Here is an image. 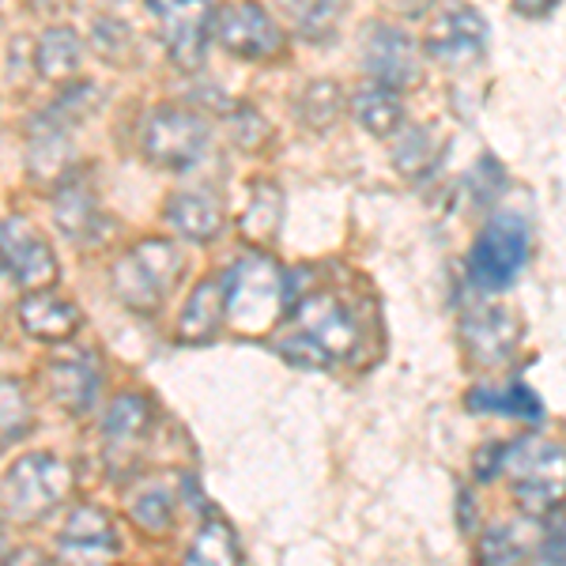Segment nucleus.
<instances>
[{"label":"nucleus","instance_id":"8","mask_svg":"<svg viewBox=\"0 0 566 566\" xmlns=\"http://www.w3.org/2000/svg\"><path fill=\"white\" fill-rule=\"evenodd\" d=\"M0 269L23 291H42L61 280V264L53 245L23 216L0 219Z\"/></svg>","mask_w":566,"mask_h":566},{"label":"nucleus","instance_id":"12","mask_svg":"<svg viewBox=\"0 0 566 566\" xmlns=\"http://www.w3.org/2000/svg\"><path fill=\"white\" fill-rule=\"evenodd\" d=\"M167 53L181 72H197L205 65L208 34L216 27V0H175L167 8Z\"/></svg>","mask_w":566,"mask_h":566},{"label":"nucleus","instance_id":"23","mask_svg":"<svg viewBox=\"0 0 566 566\" xmlns=\"http://www.w3.org/2000/svg\"><path fill=\"white\" fill-rule=\"evenodd\" d=\"M352 114H355V122H359L363 129L381 136V140L397 133L400 122H405V106H400V98H397V87H386V84H378V80L355 91Z\"/></svg>","mask_w":566,"mask_h":566},{"label":"nucleus","instance_id":"25","mask_svg":"<svg viewBox=\"0 0 566 566\" xmlns=\"http://www.w3.org/2000/svg\"><path fill=\"white\" fill-rule=\"evenodd\" d=\"M283 223V193L272 181H258L250 189V205L242 212V234L250 242H272Z\"/></svg>","mask_w":566,"mask_h":566},{"label":"nucleus","instance_id":"37","mask_svg":"<svg viewBox=\"0 0 566 566\" xmlns=\"http://www.w3.org/2000/svg\"><path fill=\"white\" fill-rule=\"evenodd\" d=\"M552 8H555V0H517V12L533 15V20H536V15H544V12H552Z\"/></svg>","mask_w":566,"mask_h":566},{"label":"nucleus","instance_id":"17","mask_svg":"<svg viewBox=\"0 0 566 566\" xmlns=\"http://www.w3.org/2000/svg\"><path fill=\"white\" fill-rule=\"evenodd\" d=\"M227 317V283L223 280H200L189 303L181 306V317L175 325L178 344H205L219 333Z\"/></svg>","mask_w":566,"mask_h":566},{"label":"nucleus","instance_id":"39","mask_svg":"<svg viewBox=\"0 0 566 566\" xmlns=\"http://www.w3.org/2000/svg\"><path fill=\"white\" fill-rule=\"evenodd\" d=\"M170 4H175V0H151V8H155V12H167Z\"/></svg>","mask_w":566,"mask_h":566},{"label":"nucleus","instance_id":"14","mask_svg":"<svg viewBox=\"0 0 566 566\" xmlns=\"http://www.w3.org/2000/svg\"><path fill=\"white\" fill-rule=\"evenodd\" d=\"M53 223L76 245H95L103 239L106 219L98 212V197L84 175H65L53 189Z\"/></svg>","mask_w":566,"mask_h":566},{"label":"nucleus","instance_id":"27","mask_svg":"<svg viewBox=\"0 0 566 566\" xmlns=\"http://www.w3.org/2000/svg\"><path fill=\"white\" fill-rule=\"evenodd\" d=\"M438 155H442V140L434 136V129L412 125V129H405L397 136V144H392V167L405 178H419L427 170H434Z\"/></svg>","mask_w":566,"mask_h":566},{"label":"nucleus","instance_id":"36","mask_svg":"<svg viewBox=\"0 0 566 566\" xmlns=\"http://www.w3.org/2000/svg\"><path fill=\"white\" fill-rule=\"evenodd\" d=\"M536 552H541L544 563H566V522L555 525L552 533H547L544 541H541Z\"/></svg>","mask_w":566,"mask_h":566},{"label":"nucleus","instance_id":"11","mask_svg":"<svg viewBox=\"0 0 566 566\" xmlns=\"http://www.w3.org/2000/svg\"><path fill=\"white\" fill-rule=\"evenodd\" d=\"M122 552V541H117V525L114 517L106 514L103 506L95 502H80L72 506V514L65 517L61 525V536H57V555L65 563H106Z\"/></svg>","mask_w":566,"mask_h":566},{"label":"nucleus","instance_id":"4","mask_svg":"<svg viewBox=\"0 0 566 566\" xmlns=\"http://www.w3.org/2000/svg\"><path fill=\"white\" fill-rule=\"evenodd\" d=\"M287 303V272L264 253H250L227 276V317L245 336H261L280 322Z\"/></svg>","mask_w":566,"mask_h":566},{"label":"nucleus","instance_id":"3","mask_svg":"<svg viewBox=\"0 0 566 566\" xmlns=\"http://www.w3.org/2000/svg\"><path fill=\"white\" fill-rule=\"evenodd\" d=\"M72 491V469L53 453H23L0 480V514L15 525H34Z\"/></svg>","mask_w":566,"mask_h":566},{"label":"nucleus","instance_id":"29","mask_svg":"<svg viewBox=\"0 0 566 566\" xmlns=\"http://www.w3.org/2000/svg\"><path fill=\"white\" fill-rule=\"evenodd\" d=\"M31 427H34V408L27 389L15 378H0V450L20 442Z\"/></svg>","mask_w":566,"mask_h":566},{"label":"nucleus","instance_id":"16","mask_svg":"<svg viewBox=\"0 0 566 566\" xmlns=\"http://www.w3.org/2000/svg\"><path fill=\"white\" fill-rule=\"evenodd\" d=\"M517 336H522V328L499 306H483L461 322V340L472 363H480V367H502L514 355Z\"/></svg>","mask_w":566,"mask_h":566},{"label":"nucleus","instance_id":"35","mask_svg":"<svg viewBox=\"0 0 566 566\" xmlns=\"http://www.w3.org/2000/svg\"><path fill=\"white\" fill-rule=\"evenodd\" d=\"M480 559L499 566V563H522L525 559V547L517 541L514 528H491V533H483L480 541Z\"/></svg>","mask_w":566,"mask_h":566},{"label":"nucleus","instance_id":"24","mask_svg":"<svg viewBox=\"0 0 566 566\" xmlns=\"http://www.w3.org/2000/svg\"><path fill=\"white\" fill-rule=\"evenodd\" d=\"M469 408L472 412H495V416H522V419H541L544 405L533 389L522 386V381H510L506 389H491L480 386L469 392Z\"/></svg>","mask_w":566,"mask_h":566},{"label":"nucleus","instance_id":"31","mask_svg":"<svg viewBox=\"0 0 566 566\" xmlns=\"http://www.w3.org/2000/svg\"><path fill=\"white\" fill-rule=\"evenodd\" d=\"M98 106H103V87L91 84V80H76V84H69L65 91H61L57 103H50L42 114L53 117L57 125H65V129H72V125L87 122Z\"/></svg>","mask_w":566,"mask_h":566},{"label":"nucleus","instance_id":"40","mask_svg":"<svg viewBox=\"0 0 566 566\" xmlns=\"http://www.w3.org/2000/svg\"><path fill=\"white\" fill-rule=\"evenodd\" d=\"M27 4H31V8H53L57 0H27Z\"/></svg>","mask_w":566,"mask_h":566},{"label":"nucleus","instance_id":"20","mask_svg":"<svg viewBox=\"0 0 566 566\" xmlns=\"http://www.w3.org/2000/svg\"><path fill=\"white\" fill-rule=\"evenodd\" d=\"M151 431V405L140 392H122L103 416V438L109 450H136Z\"/></svg>","mask_w":566,"mask_h":566},{"label":"nucleus","instance_id":"34","mask_svg":"<svg viewBox=\"0 0 566 566\" xmlns=\"http://www.w3.org/2000/svg\"><path fill=\"white\" fill-rule=\"evenodd\" d=\"M227 125H231V140L239 144L242 151H258L264 148V140H269V122L258 114L253 106H234V114L227 117Z\"/></svg>","mask_w":566,"mask_h":566},{"label":"nucleus","instance_id":"38","mask_svg":"<svg viewBox=\"0 0 566 566\" xmlns=\"http://www.w3.org/2000/svg\"><path fill=\"white\" fill-rule=\"evenodd\" d=\"M23 559H50L45 552H39V547H23V552H8L4 563H23Z\"/></svg>","mask_w":566,"mask_h":566},{"label":"nucleus","instance_id":"13","mask_svg":"<svg viewBox=\"0 0 566 566\" xmlns=\"http://www.w3.org/2000/svg\"><path fill=\"white\" fill-rule=\"evenodd\" d=\"M363 65L378 84L386 87H412L419 80V53L416 42L400 27L374 23L363 42Z\"/></svg>","mask_w":566,"mask_h":566},{"label":"nucleus","instance_id":"1","mask_svg":"<svg viewBox=\"0 0 566 566\" xmlns=\"http://www.w3.org/2000/svg\"><path fill=\"white\" fill-rule=\"evenodd\" d=\"M359 348V325L352 310L333 291H310L295 306V333L280 340V355L298 367H328L336 359H352Z\"/></svg>","mask_w":566,"mask_h":566},{"label":"nucleus","instance_id":"5","mask_svg":"<svg viewBox=\"0 0 566 566\" xmlns=\"http://www.w3.org/2000/svg\"><path fill=\"white\" fill-rule=\"evenodd\" d=\"M186 272V258L175 242L167 239H148L136 242L122 261L114 264V295L122 298L133 314H155L167 295L175 291V283Z\"/></svg>","mask_w":566,"mask_h":566},{"label":"nucleus","instance_id":"33","mask_svg":"<svg viewBox=\"0 0 566 566\" xmlns=\"http://www.w3.org/2000/svg\"><path fill=\"white\" fill-rule=\"evenodd\" d=\"M344 15V0H310L298 8V34L310 42H325L336 34Z\"/></svg>","mask_w":566,"mask_h":566},{"label":"nucleus","instance_id":"30","mask_svg":"<svg viewBox=\"0 0 566 566\" xmlns=\"http://www.w3.org/2000/svg\"><path fill=\"white\" fill-rule=\"evenodd\" d=\"M186 563H216V566L239 563V541H234V528L227 525L219 514H212L205 525H200L193 547L186 552Z\"/></svg>","mask_w":566,"mask_h":566},{"label":"nucleus","instance_id":"19","mask_svg":"<svg viewBox=\"0 0 566 566\" xmlns=\"http://www.w3.org/2000/svg\"><path fill=\"white\" fill-rule=\"evenodd\" d=\"M84 65V39L72 27H50L34 45V72L53 84H65Z\"/></svg>","mask_w":566,"mask_h":566},{"label":"nucleus","instance_id":"18","mask_svg":"<svg viewBox=\"0 0 566 566\" xmlns=\"http://www.w3.org/2000/svg\"><path fill=\"white\" fill-rule=\"evenodd\" d=\"M27 163H31L34 178H65L72 163V144L69 129L57 125L53 117L39 114L31 122V140H27Z\"/></svg>","mask_w":566,"mask_h":566},{"label":"nucleus","instance_id":"9","mask_svg":"<svg viewBox=\"0 0 566 566\" xmlns=\"http://www.w3.org/2000/svg\"><path fill=\"white\" fill-rule=\"evenodd\" d=\"M216 39L231 57L269 61L283 50V31L258 0H234L216 12Z\"/></svg>","mask_w":566,"mask_h":566},{"label":"nucleus","instance_id":"41","mask_svg":"<svg viewBox=\"0 0 566 566\" xmlns=\"http://www.w3.org/2000/svg\"><path fill=\"white\" fill-rule=\"evenodd\" d=\"M8 555V547H4V522H0V559Z\"/></svg>","mask_w":566,"mask_h":566},{"label":"nucleus","instance_id":"32","mask_svg":"<svg viewBox=\"0 0 566 566\" xmlns=\"http://www.w3.org/2000/svg\"><path fill=\"white\" fill-rule=\"evenodd\" d=\"M91 50L117 69L129 65L133 61V27L125 20H114V15H98V20L91 23Z\"/></svg>","mask_w":566,"mask_h":566},{"label":"nucleus","instance_id":"10","mask_svg":"<svg viewBox=\"0 0 566 566\" xmlns=\"http://www.w3.org/2000/svg\"><path fill=\"white\" fill-rule=\"evenodd\" d=\"M483 45H488V23L476 8L458 0L446 4L423 34V50L442 65H472L483 57Z\"/></svg>","mask_w":566,"mask_h":566},{"label":"nucleus","instance_id":"26","mask_svg":"<svg viewBox=\"0 0 566 566\" xmlns=\"http://www.w3.org/2000/svg\"><path fill=\"white\" fill-rule=\"evenodd\" d=\"M175 514H178V499H175V491L163 488V483H144V488L129 499L133 525L144 528V533H151V536L170 533Z\"/></svg>","mask_w":566,"mask_h":566},{"label":"nucleus","instance_id":"2","mask_svg":"<svg viewBox=\"0 0 566 566\" xmlns=\"http://www.w3.org/2000/svg\"><path fill=\"white\" fill-rule=\"evenodd\" d=\"M499 472L525 514H552L566 502V450L547 438H517L499 450Z\"/></svg>","mask_w":566,"mask_h":566},{"label":"nucleus","instance_id":"28","mask_svg":"<svg viewBox=\"0 0 566 566\" xmlns=\"http://www.w3.org/2000/svg\"><path fill=\"white\" fill-rule=\"evenodd\" d=\"M344 114V91L336 80H310L298 95V117L303 125H310L314 133H325L340 122Z\"/></svg>","mask_w":566,"mask_h":566},{"label":"nucleus","instance_id":"22","mask_svg":"<svg viewBox=\"0 0 566 566\" xmlns=\"http://www.w3.org/2000/svg\"><path fill=\"white\" fill-rule=\"evenodd\" d=\"M45 389H50L53 405L65 408L69 416H84L95 405L98 374L87 363H53L45 370Z\"/></svg>","mask_w":566,"mask_h":566},{"label":"nucleus","instance_id":"21","mask_svg":"<svg viewBox=\"0 0 566 566\" xmlns=\"http://www.w3.org/2000/svg\"><path fill=\"white\" fill-rule=\"evenodd\" d=\"M167 223L189 242H212L223 231V208L205 193H175L167 200Z\"/></svg>","mask_w":566,"mask_h":566},{"label":"nucleus","instance_id":"15","mask_svg":"<svg viewBox=\"0 0 566 566\" xmlns=\"http://www.w3.org/2000/svg\"><path fill=\"white\" fill-rule=\"evenodd\" d=\"M15 317H20L23 333L34 336V340H42V344H65L80 333V328H84V310L72 303V298L50 291V287L27 291V295L20 298Z\"/></svg>","mask_w":566,"mask_h":566},{"label":"nucleus","instance_id":"7","mask_svg":"<svg viewBox=\"0 0 566 566\" xmlns=\"http://www.w3.org/2000/svg\"><path fill=\"white\" fill-rule=\"evenodd\" d=\"M528 261V227L514 216L491 219L472 242L469 253V276L480 291H502L514 283L517 272Z\"/></svg>","mask_w":566,"mask_h":566},{"label":"nucleus","instance_id":"6","mask_svg":"<svg viewBox=\"0 0 566 566\" xmlns=\"http://www.w3.org/2000/svg\"><path fill=\"white\" fill-rule=\"evenodd\" d=\"M140 151L163 170H189L208 151V122L193 109L155 106L144 122Z\"/></svg>","mask_w":566,"mask_h":566}]
</instances>
